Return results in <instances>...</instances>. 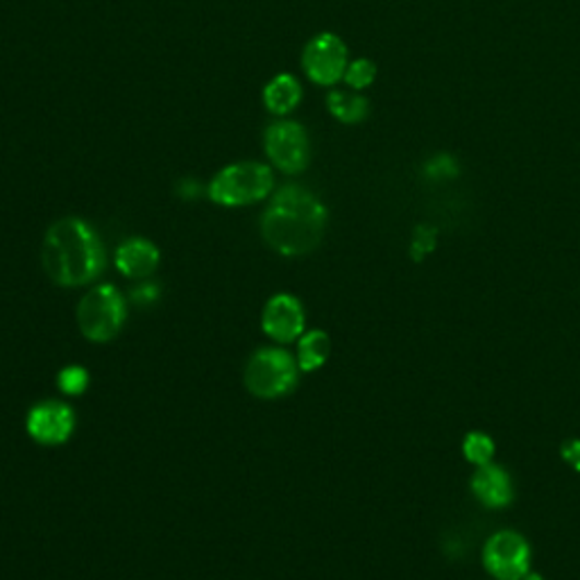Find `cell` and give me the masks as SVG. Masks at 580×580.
<instances>
[{
  "label": "cell",
  "mask_w": 580,
  "mask_h": 580,
  "mask_svg": "<svg viewBox=\"0 0 580 580\" xmlns=\"http://www.w3.org/2000/svg\"><path fill=\"white\" fill-rule=\"evenodd\" d=\"M327 229V209L307 189L288 185L274 193L261 218L268 246L284 257L313 252Z\"/></svg>",
  "instance_id": "1"
},
{
  "label": "cell",
  "mask_w": 580,
  "mask_h": 580,
  "mask_svg": "<svg viewBox=\"0 0 580 580\" xmlns=\"http://www.w3.org/2000/svg\"><path fill=\"white\" fill-rule=\"evenodd\" d=\"M44 268L59 286L94 282L105 268V252L96 232L80 218L57 221L44 238Z\"/></svg>",
  "instance_id": "2"
},
{
  "label": "cell",
  "mask_w": 580,
  "mask_h": 580,
  "mask_svg": "<svg viewBox=\"0 0 580 580\" xmlns=\"http://www.w3.org/2000/svg\"><path fill=\"white\" fill-rule=\"evenodd\" d=\"M274 187L272 170L257 162L223 168L209 185V198L223 206H246L263 200Z\"/></svg>",
  "instance_id": "3"
},
{
  "label": "cell",
  "mask_w": 580,
  "mask_h": 580,
  "mask_svg": "<svg viewBox=\"0 0 580 580\" xmlns=\"http://www.w3.org/2000/svg\"><path fill=\"white\" fill-rule=\"evenodd\" d=\"M128 318L126 299L114 286H98L84 295L78 307L80 331L94 343H107L116 339Z\"/></svg>",
  "instance_id": "4"
},
{
  "label": "cell",
  "mask_w": 580,
  "mask_h": 580,
  "mask_svg": "<svg viewBox=\"0 0 580 580\" xmlns=\"http://www.w3.org/2000/svg\"><path fill=\"white\" fill-rule=\"evenodd\" d=\"M297 383V363L282 350L257 352L246 368V386L261 400H274Z\"/></svg>",
  "instance_id": "5"
},
{
  "label": "cell",
  "mask_w": 580,
  "mask_h": 580,
  "mask_svg": "<svg viewBox=\"0 0 580 580\" xmlns=\"http://www.w3.org/2000/svg\"><path fill=\"white\" fill-rule=\"evenodd\" d=\"M265 152L270 162L288 175L301 173L311 159L309 137L304 132V128L299 123H293V120H280V123H272L268 128Z\"/></svg>",
  "instance_id": "6"
},
{
  "label": "cell",
  "mask_w": 580,
  "mask_h": 580,
  "mask_svg": "<svg viewBox=\"0 0 580 580\" xmlns=\"http://www.w3.org/2000/svg\"><path fill=\"white\" fill-rule=\"evenodd\" d=\"M483 563L499 580H524L531 569V546L519 533L501 531L485 544Z\"/></svg>",
  "instance_id": "7"
},
{
  "label": "cell",
  "mask_w": 580,
  "mask_h": 580,
  "mask_svg": "<svg viewBox=\"0 0 580 580\" xmlns=\"http://www.w3.org/2000/svg\"><path fill=\"white\" fill-rule=\"evenodd\" d=\"M347 46L341 37L322 33L313 37L301 55V69L316 84L329 86L345 78L347 71Z\"/></svg>",
  "instance_id": "8"
},
{
  "label": "cell",
  "mask_w": 580,
  "mask_h": 580,
  "mask_svg": "<svg viewBox=\"0 0 580 580\" xmlns=\"http://www.w3.org/2000/svg\"><path fill=\"white\" fill-rule=\"evenodd\" d=\"M75 429V415L62 402H44L27 417V431L42 445H62Z\"/></svg>",
  "instance_id": "9"
},
{
  "label": "cell",
  "mask_w": 580,
  "mask_h": 580,
  "mask_svg": "<svg viewBox=\"0 0 580 580\" xmlns=\"http://www.w3.org/2000/svg\"><path fill=\"white\" fill-rule=\"evenodd\" d=\"M263 331L277 343H293L304 331V309L293 295H274L263 311Z\"/></svg>",
  "instance_id": "10"
},
{
  "label": "cell",
  "mask_w": 580,
  "mask_h": 580,
  "mask_svg": "<svg viewBox=\"0 0 580 580\" xmlns=\"http://www.w3.org/2000/svg\"><path fill=\"white\" fill-rule=\"evenodd\" d=\"M116 265L130 280L150 277L159 265V250L145 238H130L120 246L116 255Z\"/></svg>",
  "instance_id": "11"
},
{
  "label": "cell",
  "mask_w": 580,
  "mask_h": 580,
  "mask_svg": "<svg viewBox=\"0 0 580 580\" xmlns=\"http://www.w3.org/2000/svg\"><path fill=\"white\" fill-rule=\"evenodd\" d=\"M472 490L476 499L487 508H504L512 501L510 476L493 463L478 467L472 478Z\"/></svg>",
  "instance_id": "12"
},
{
  "label": "cell",
  "mask_w": 580,
  "mask_h": 580,
  "mask_svg": "<svg viewBox=\"0 0 580 580\" xmlns=\"http://www.w3.org/2000/svg\"><path fill=\"white\" fill-rule=\"evenodd\" d=\"M299 100H301V86L288 73H282L277 78H272L268 82V86L263 88V103H265V107L272 114H277V116L291 114L299 105Z\"/></svg>",
  "instance_id": "13"
},
{
  "label": "cell",
  "mask_w": 580,
  "mask_h": 580,
  "mask_svg": "<svg viewBox=\"0 0 580 580\" xmlns=\"http://www.w3.org/2000/svg\"><path fill=\"white\" fill-rule=\"evenodd\" d=\"M327 107L329 111L341 120V123L354 126L368 116L370 105L358 94H347V91H331L327 96Z\"/></svg>",
  "instance_id": "14"
},
{
  "label": "cell",
  "mask_w": 580,
  "mask_h": 580,
  "mask_svg": "<svg viewBox=\"0 0 580 580\" xmlns=\"http://www.w3.org/2000/svg\"><path fill=\"white\" fill-rule=\"evenodd\" d=\"M331 352V341L324 331H309L307 335L299 339V370L301 372H313L322 368L324 360L329 358Z\"/></svg>",
  "instance_id": "15"
},
{
  "label": "cell",
  "mask_w": 580,
  "mask_h": 580,
  "mask_svg": "<svg viewBox=\"0 0 580 580\" xmlns=\"http://www.w3.org/2000/svg\"><path fill=\"white\" fill-rule=\"evenodd\" d=\"M463 451H465V458L470 463L481 467V465H487L493 461L495 442L490 436H485V434H470L463 442Z\"/></svg>",
  "instance_id": "16"
},
{
  "label": "cell",
  "mask_w": 580,
  "mask_h": 580,
  "mask_svg": "<svg viewBox=\"0 0 580 580\" xmlns=\"http://www.w3.org/2000/svg\"><path fill=\"white\" fill-rule=\"evenodd\" d=\"M377 78V67L370 62V59H356L354 64L347 67L345 71V82L360 91V88H368Z\"/></svg>",
  "instance_id": "17"
},
{
  "label": "cell",
  "mask_w": 580,
  "mask_h": 580,
  "mask_svg": "<svg viewBox=\"0 0 580 580\" xmlns=\"http://www.w3.org/2000/svg\"><path fill=\"white\" fill-rule=\"evenodd\" d=\"M57 383H59V388H62L69 394H80L88 386V375H86L84 368H75V365H73V368H67V370L59 372Z\"/></svg>",
  "instance_id": "18"
},
{
  "label": "cell",
  "mask_w": 580,
  "mask_h": 580,
  "mask_svg": "<svg viewBox=\"0 0 580 580\" xmlns=\"http://www.w3.org/2000/svg\"><path fill=\"white\" fill-rule=\"evenodd\" d=\"M563 455H565V461L571 465V467H576L578 472H580V442L576 440V442H567L565 447H563Z\"/></svg>",
  "instance_id": "19"
},
{
  "label": "cell",
  "mask_w": 580,
  "mask_h": 580,
  "mask_svg": "<svg viewBox=\"0 0 580 580\" xmlns=\"http://www.w3.org/2000/svg\"><path fill=\"white\" fill-rule=\"evenodd\" d=\"M200 191H202V187L198 185V181L196 179H185V181H181V187H179V193H181V198H198L200 196Z\"/></svg>",
  "instance_id": "20"
},
{
  "label": "cell",
  "mask_w": 580,
  "mask_h": 580,
  "mask_svg": "<svg viewBox=\"0 0 580 580\" xmlns=\"http://www.w3.org/2000/svg\"><path fill=\"white\" fill-rule=\"evenodd\" d=\"M134 299L139 301H152V299H157V288L155 286H141L134 291Z\"/></svg>",
  "instance_id": "21"
}]
</instances>
